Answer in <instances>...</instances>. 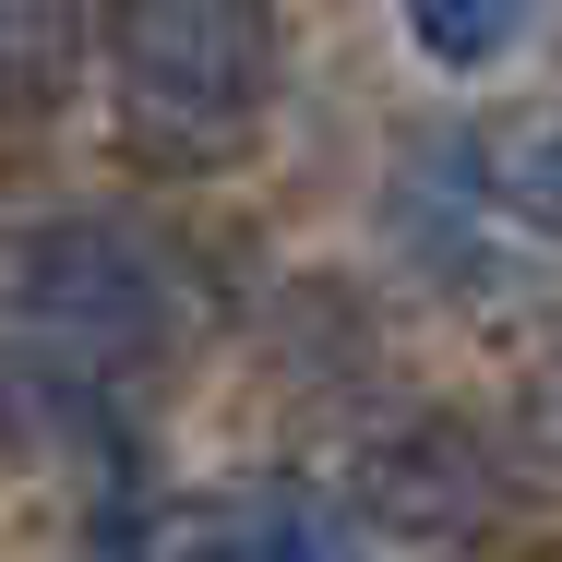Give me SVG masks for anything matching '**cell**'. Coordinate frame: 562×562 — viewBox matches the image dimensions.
<instances>
[{
    "mask_svg": "<svg viewBox=\"0 0 562 562\" xmlns=\"http://www.w3.org/2000/svg\"><path fill=\"white\" fill-rule=\"evenodd\" d=\"M0 324L72 347V359H132L168 324V288L144 263V239H120V227H24V239H0Z\"/></svg>",
    "mask_w": 562,
    "mask_h": 562,
    "instance_id": "2",
    "label": "cell"
},
{
    "mask_svg": "<svg viewBox=\"0 0 562 562\" xmlns=\"http://www.w3.org/2000/svg\"><path fill=\"white\" fill-rule=\"evenodd\" d=\"M85 60V0H0V85L12 109H48Z\"/></svg>",
    "mask_w": 562,
    "mask_h": 562,
    "instance_id": "6",
    "label": "cell"
},
{
    "mask_svg": "<svg viewBox=\"0 0 562 562\" xmlns=\"http://www.w3.org/2000/svg\"><path fill=\"white\" fill-rule=\"evenodd\" d=\"M109 85L144 156L216 168L276 109V12L263 0H109Z\"/></svg>",
    "mask_w": 562,
    "mask_h": 562,
    "instance_id": "1",
    "label": "cell"
},
{
    "mask_svg": "<svg viewBox=\"0 0 562 562\" xmlns=\"http://www.w3.org/2000/svg\"><path fill=\"white\" fill-rule=\"evenodd\" d=\"M109 562H347V527L312 491H216L132 515Z\"/></svg>",
    "mask_w": 562,
    "mask_h": 562,
    "instance_id": "3",
    "label": "cell"
},
{
    "mask_svg": "<svg viewBox=\"0 0 562 562\" xmlns=\"http://www.w3.org/2000/svg\"><path fill=\"white\" fill-rule=\"evenodd\" d=\"M527 24H539V0H407V36H419L443 72H491Z\"/></svg>",
    "mask_w": 562,
    "mask_h": 562,
    "instance_id": "7",
    "label": "cell"
},
{
    "mask_svg": "<svg viewBox=\"0 0 562 562\" xmlns=\"http://www.w3.org/2000/svg\"><path fill=\"white\" fill-rule=\"evenodd\" d=\"M479 180H491V216L562 239V109H515L503 132H479Z\"/></svg>",
    "mask_w": 562,
    "mask_h": 562,
    "instance_id": "5",
    "label": "cell"
},
{
    "mask_svg": "<svg viewBox=\"0 0 562 562\" xmlns=\"http://www.w3.org/2000/svg\"><path fill=\"white\" fill-rule=\"evenodd\" d=\"M359 503L371 515H395V527H419V539H443L479 515V454L454 443V431H407V443H371L359 467Z\"/></svg>",
    "mask_w": 562,
    "mask_h": 562,
    "instance_id": "4",
    "label": "cell"
}]
</instances>
